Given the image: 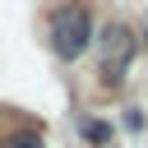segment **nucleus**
<instances>
[{
  "instance_id": "obj_1",
  "label": "nucleus",
  "mask_w": 148,
  "mask_h": 148,
  "mask_svg": "<svg viewBox=\"0 0 148 148\" xmlns=\"http://www.w3.org/2000/svg\"><path fill=\"white\" fill-rule=\"evenodd\" d=\"M92 37H97V18H92V9L83 0H69V5H60L51 14V51H56V60H65V65L79 60L92 46Z\"/></svg>"
},
{
  "instance_id": "obj_2",
  "label": "nucleus",
  "mask_w": 148,
  "mask_h": 148,
  "mask_svg": "<svg viewBox=\"0 0 148 148\" xmlns=\"http://www.w3.org/2000/svg\"><path fill=\"white\" fill-rule=\"evenodd\" d=\"M134 56H139L134 28L120 23V18L106 23L102 37H97V74H102V83H106V88H120L125 74H130V65H134Z\"/></svg>"
},
{
  "instance_id": "obj_3",
  "label": "nucleus",
  "mask_w": 148,
  "mask_h": 148,
  "mask_svg": "<svg viewBox=\"0 0 148 148\" xmlns=\"http://www.w3.org/2000/svg\"><path fill=\"white\" fill-rule=\"evenodd\" d=\"M79 139L92 143V148H106V143H111V125L97 120V116H83V120H79Z\"/></svg>"
},
{
  "instance_id": "obj_4",
  "label": "nucleus",
  "mask_w": 148,
  "mask_h": 148,
  "mask_svg": "<svg viewBox=\"0 0 148 148\" xmlns=\"http://www.w3.org/2000/svg\"><path fill=\"white\" fill-rule=\"evenodd\" d=\"M0 148H42V134H37V130H23V134H14V139L0 143Z\"/></svg>"
}]
</instances>
